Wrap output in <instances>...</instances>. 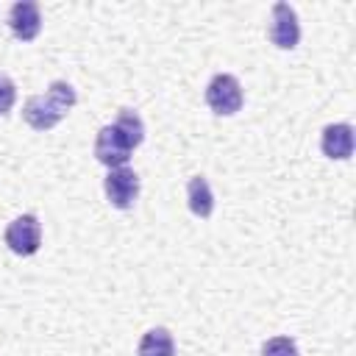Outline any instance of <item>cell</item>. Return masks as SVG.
I'll return each mask as SVG.
<instances>
[{
  "label": "cell",
  "instance_id": "cell-1",
  "mask_svg": "<svg viewBox=\"0 0 356 356\" xmlns=\"http://www.w3.org/2000/svg\"><path fill=\"white\" fill-rule=\"evenodd\" d=\"M145 139V122L134 108H120L117 120L111 125H103L95 139V159L106 164L108 170L125 167L131 159V150L139 147Z\"/></svg>",
  "mask_w": 356,
  "mask_h": 356
},
{
  "label": "cell",
  "instance_id": "cell-2",
  "mask_svg": "<svg viewBox=\"0 0 356 356\" xmlns=\"http://www.w3.org/2000/svg\"><path fill=\"white\" fill-rule=\"evenodd\" d=\"M75 100H78V95L67 81H53L44 95H33L25 100L22 120L33 131H50L67 117V111L75 106Z\"/></svg>",
  "mask_w": 356,
  "mask_h": 356
},
{
  "label": "cell",
  "instance_id": "cell-3",
  "mask_svg": "<svg viewBox=\"0 0 356 356\" xmlns=\"http://www.w3.org/2000/svg\"><path fill=\"white\" fill-rule=\"evenodd\" d=\"M206 103L220 117L236 114L242 108V86H239V81L234 75H228V72L214 75L209 81V86H206Z\"/></svg>",
  "mask_w": 356,
  "mask_h": 356
},
{
  "label": "cell",
  "instance_id": "cell-4",
  "mask_svg": "<svg viewBox=\"0 0 356 356\" xmlns=\"http://www.w3.org/2000/svg\"><path fill=\"white\" fill-rule=\"evenodd\" d=\"M6 245L17 256H33L42 245V222L36 214H19L6 228Z\"/></svg>",
  "mask_w": 356,
  "mask_h": 356
},
{
  "label": "cell",
  "instance_id": "cell-5",
  "mask_svg": "<svg viewBox=\"0 0 356 356\" xmlns=\"http://www.w3.org/2000/svg\"><path fill=\"white\" fill-rule=\"evenodd\" d=\"M103 192L114 209H131L139 197V175L131 167H114L103 178Z\"/></svg>",
  "mask_w": 356,
  "mask_h": 356
},
{
  "label": "cell",
  "instance_id": "cell-6",
  "mask_svg": "<svg viewBox=\"0 0 356 356\" xmlns=\"http://www.w3.org/2000/svg\"><path fill=\"white\" fill-rule=\"evenodd\" d=\"M267 36L281 50H292L298 44L300 25H298V14L289 3H275L273 6V19H270V28H267Z\"/></svg>",
  "mask_w": 356,
  "mask_h": 356
},
{
  "label": "cell",
  "instance_id": "cell-7",
  "mask_svg": "<svg viewBox=\"0 0 356 356\" xmlns=\"http://www.w3.org/2000/svg\"><path fill=\"white\" fill-rule=\"evenodd\" d=\"M8 28L17 39L22 42H31L39 36L42 31V14H39V6L33 0H19L11 6L8 11Z\"/></svg>",
  "mask_w": 356,
  "mask_h": 356
},
{
  "label": "cell",
  "instance_id": "cell-8",
  "mask_svg": "<svg viewBox=\"0 0 356 356\" xmlns=\"http://www.w3.org/2000/svg\"><path fill=\"white\" fill-rule=\"evenodd\" d=\"M320 147L328 159H350L353 153V128L348 122H334L323 128Z\"/></svg>",
  "mask_w": 356,
  "mask_h": 356
},
{
  "label": "cell",
  "instance_id": "cell-9",
  "mask_svg": "<svg viewBox=\"0 0 356 356\" xmlns=\"http://www.w3.org/2000/svg\"><path fill=\"white\" fill-rule=\"evenodd\" d=\"M186 203H189V211L200 220L211 217L214 211V195H211V186L203 175H192L189 184H186Z\"/></svg>",
  "mask_w": 356,
  "mask_h": 356
},
{
  "label": "cell",
  "instance_id": "cell-10",
  "mask_svg": "<svg viewBox=\"0 0 356 356\" xmlns=\"http://www.w3.org/2000/svg\"><path fill=\"white\" fill-rule=\"evenodd\" d=\"M136 356H175V342L167 328H150L136 348Z\"/></svg>",
  "mask_w": 356,
  "mask_h": 356
},
{
  "label": "cell",
  "instance_id": "cell-11",
  "mask_svg": "<svg viewBox=\"0 0 356 356\" xmlns=\"http://www.w3.org/2000/svg\"><path fill=\"white\" fill-rule=\"evenodd\" d=\"M261 356H300V353H298L295 339H289V337H270L261 345Z\"/></svg>",
  "mask_w": 356,
  "mask_h": 356
},
{
  "label": "cell",
  "instance_id": "cell-12",
  "mask_svg": "<svg viewBox=\"0 0 356 356\" xmlns=\"http://www.w3.org/2000/svg\"><path fill=\"white\" fill-rule=\"evenodd\" d=\"M14 100H17V86H14V81L0 72V117H6V114L11 111Z\"/></svg>",
  "mask_w": 356,
  "mask_h": 356
}]
</instances>
